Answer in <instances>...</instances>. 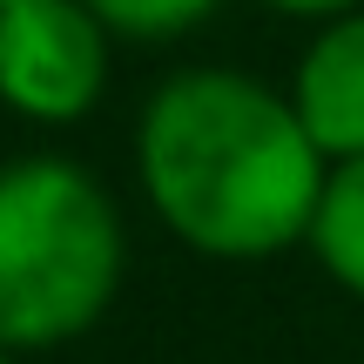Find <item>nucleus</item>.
Instances as JSON below:
<instances>
[{"instance_id":"nucleus-1","label":"nucleus","mask_w":364,"mask_h":364,"mask_svg":"<svg viewBox=\"0 0 364 364\" xmlns=\"http://www.w3.org/2000/svg\"><path fill=\"white\" fill-rule=\"evenodd\" d=\"M331 162L284 88L250 68H176L135 122V182L156 223L209 263H270L311 243Z\"/></svg>"},{"instance_id":"nucleus-9","label":"nucleus","mask_w":364,"mask_h":364,"mask_svg":"<svg viewBox=\"0 0 364 364\" xmlns=\"http://www.w3.org/2000/svg\"><path fill=\"white\" fill-rule=\"evenodd\" d=\"M0 7H7V0H0Z\"/></svg>"},{"instance_id":"nucleus-8","label":"nucleus","mask_w":364,"mask_h":364,"mask_svg":"<svg viewBox=\"0 0 364 364\" xmlns=\"http://www.w3.org/2000/svg\"><path fill=\"white\" fill-rule=\"evenodd\" d=\"M0 364H21V358H14V351H0Z\"/></svg>"},{"instance_id":"nucleus-6","label":"nucleus","mask_w":364,"mask_h":364,"mask_svg":"<svg viewBox=\"0 0 364 364\" xmlns=\"http://www.w3.org/2000/svg\"><path fill=\"white\" fill-rule=\"evenodd\" d=\"M95 21L115 41H135V48H156V41H182L223 7V0H88Z\"/></svg>"},{"instance_id":"nucleus-7","label":"nucleus","mask_w":364,"mask_h":364,"mask_svg":"<svg viewBox=\"0 0 364 364\" xmlns=\"http://www.w3.org/2000/svg\"><path fill=\"white\" fill-rule=\"evenodd\" d=\"M257 7H270V14H290V21H338V14L364 7V0H257Z\"/></svg>"},{"instance_id":"nucleus-4","label":"nucleus","mask_w":364,"mask_h":364,"mask_svg":"<svg viewBox=\"0 0 364 364\" xmlns=\"http://www.w3.org/2000/svg\"><path fill=\"white\" fill-rule=\"evenodd\" d=\"M284 95L324 162L364 156V7L338 14V21H317V34L304 41Z\"/></svg>"},{"instance_id":"nucleus-3","label":"nucleus","mask_w":364,"mask_h":364,"mask_svg":"<svg viewBox=\"0 0 364 364\" xmlns=\"http://www.w3.org/2000/svg\"><path fill=\"white\" fill-rule=\"evenodd\" d=\"M115 34L88 0H7L0 7V108L34 129H75L102 108Z\"/></svg>"},{"instance_id":"nucleus-2","label":"nucleus","mask_w":364,"mask_h":364,"mask_svg":"<svg viewBox=\"0 0 364 364\" xmlns=\"http://www.w3.org/2000/svg\"><path fill=\"white\" fill-rule=\"evenodd\" d=\"M122 270V209L81 162H0V351L41 358L88 338L115 304Z\"/></svg>"},{"instance_id":"nucleus-5","label":"nucleus","mask_w":364,"mask_h":364,"mask_svg":"<svg viewBox=\"0 0 364 364\" xmlns=\"http://www.w3.org/2000/svg\"><path fill=\"white\" fill-rule=\"evenodd\" d=\"M311 250L324 263V277L344 290V297L364 304V156L358 162H331L324 196H317V216H311Z\"/></svg>"}]
</instances>
